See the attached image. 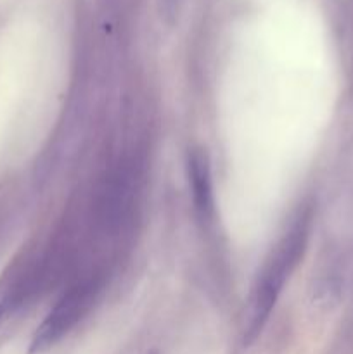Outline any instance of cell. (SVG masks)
Returning <instances> with one entry per match:
<instances>
[{"label":"cell","instance_id":"obj_1","mask_svg":"<svg viewBox=\"0 0 353 354\" xmlns=\"http://www.w3.org/2000/svg\"><path fill=\"white\" fill-rule=\"evenodd\" d=\"M308 235H310V214H303V216L298 218L289 234L280 242L273 258L263 270L262 280H260L258 289H256L255 313H253L251 328H249L251 337H255L265 325L266 318H269L270 311H272L273 304H275L277 297H279L280 290L286 283V279L305 252Z\"/></svg>","mask_w":353,"mask_h":354},{"label":"cell","instance_id":"obj_2","mask_svg":"<svg viewBox=\"0 0 353 354\" xmlns=\"http://www.w3.org/2000/svg\"><path fill=\"white\" fill-rule=\"evenodd\" d=\"M92 297L93 286H78L69 290L68 296H64V299L48 315L40 330L37 332L33 344H31V351H42V349L57 342L80 320L82 313L85 311L83 308L92 301Z\"/></svg>","mask_w":353,"mask_h":354},{"label":"cell","instance_id":"obj_3","mask_svg":"<svg viewBox=\"0 0 353 354\" xmlns=\"http://www.w3.org/2000/svg\"><path fill=\"white\" fill-rule=\"evenodd\" d=\"M189 178L197 213H199L201 218L210 220L213 216L215 201L213 185H211L210 162H208L206 154L196 151L189 156Z\"/></svg>","mask_w":353,"mask_h":354}]
</instances>
